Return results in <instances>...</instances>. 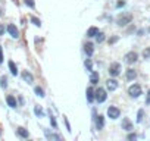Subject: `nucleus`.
I'll return each mask as SVG.
<instances>
[{
	"label": "nucleus",
	"mask_w": 150,
	"mask_h": 141,
	"mask_svg": "<svg viewBox=\"0 0 150 141\" xmlns=\"http://www.w3.org/2000/svg\"><path fill=\"white\" fill-rule=\"evenodd\" d=\"M121 63L118 62H113L110 63V66H109V74H110V77H118V75L121 74Z\"/></svg>",
	"instance_id": "obj_1"
},
{
	"label": "nucleus",
	"mask_w": 150,
	"mask_h": 141,
	"mask_svg": "<svg viewBox=\"0 0 150 141\" xmlns=\"http://www.w3.org/2000/svg\"><path fill=\"white\" fill-rule=\"evenodd\" d=\"M128 94H130L132 99H137V97L141 94V87H140L138 84H132V85L128 88Z\"/></svg>",
	"instance_id": "obj_2"
},
{
	"label": "nucleus",
	"mask_w": 150,
	"mask_h": 141,
	"mask_svg": "<svg viewBox=\"0 0 150 141\" xmlns=\"http://www.w3.org/2000/svg\"><path fill=\"white\" fill-rule=\"evenodd\" d=\"M106 99H108V94H106L105 88H97L96 90V101H97V103H105Z\"/></svg>",
	"instance_id": "obj_3"
},
{
	"label": "nucleus",
	"mask_w": 150,
	"mask_h": 141,
	"mask_svg": "<svg viewBox=\"0 0 150 141\" xmlns=\"http://www.w3.org/2000/svg\"><path fill=\"white\" fill-rule=\"evenodd\" d=\"M119 115H121V110L116 107V106H110V107L108 109V116H109L110 119L119 118Z\"/></svg>",
	"instance_id": "obj_4"
},
{
	"label": "nucleus",
	"mask_w": 150,
	"mask_h": 141,
	"mask_svg": "<svg viewBox=\"0 0 150 141\" xmlns=\"http://www.w3.org/2000/svg\"><path fill=\"white\" fill-rule=\"evenodd\" d=\"M6 31L9 32V35H10L12 38H18L19 37V31H18V28H16L13 24H9V25L6 26Z\"/></svg>",
	"instance_id": "obj_5"
},
{
	"label": "nucleus",
	"mask_w": 150,
	"mask_h": 141,
	"mask_svg": "<svg viewBox=\"0 0 150 141\" xmlns=\"http://www.w3.org/2000/svg\"><path fill=\"white\" fill-rule=\"evenodd\" d=\"M131 18H132L131 15H128V13H124L122 16H119V18H118L116 22H118V25H119V26H124V25H127V24L131 21Z\"/></svg>",
	"instance_id": "obj_6"
},
{
	"label": "nucleus",
	"mask_w": 150,
	"mask_h": 141,
	"mask_svg": "<svg viewBox=\"0 0 150 141\" xmlns=\"http://www.w3.org/2000/svg\"><path fill=\"white\" fill-rule=\"evenodd\" d=\"M94 122H96V128H97L99 131L103 129V126H105V116L96 115V116H94Z\"/></svg>",
	"instance_id": "obj_7"
},
{
	"label": "nucleus",
	"mask_w": 150,
	"mask_h": 141,
	"mask_svg": "<svg viewBox=\"0 0 150 141\" xmlns=\"http://www.w3.org/2000/svg\"><path fill=\"white\" fill-rule=\"evenodd\" d=\"M137 57H138V55L135 52H130L125 55V62L127 63H135L137 62Z\"/></svg>",
	"instance_id": "obj_8"
},
{
	"label": "nucleus",
	"mask_w": 150,
	"mask_h": 141,
	"mask_svg": "<svg viewBox=\"0 0 150 141\" xmlns=\"http://www.w3.org/2000/svg\"><path fill=\"white\" fill-rule=\"evenodd\" d=\"M22 79L25 82H28V84H33L34 82V77L30 70H22Z\"/></svg>",
	"instance_id": "obj_9"
},
{
	"label": "nucleus",
	"mask_w": 150,
	"mask_h": 141,
	"mask_svg": "<svg viewBox=\"0 0 150 141\" xmlns=\"http://www.w3.org/2000/svg\"><path fill=\"white\" fill-rule=\"evenodd\" d=\"M93 100H96V91L93 90V87H88L87 88V101L93 103Z\"/></svg>",
	"instance_id": "obj_10"
},
{
	"label": "nucleus",
	"mask_w": 150,
	"mask_h": 141,
	"mask_svg": "<svg viewBox=\"0 0 150 141\" xmlns=\"http://www.w3.org/2000/svg\"><path fill=\"white\" fill-rule=\"evenodd\" d=\"M84 52H85V55L88 56V57H91V56H93V53H94L93 43H85V44H84Z\"/></svg>",
	"instance_id": "obj_11"
},
{
	"label": "nucleus",
	"mask_w": 150,
	"mask_h": 141,
	"mask_svg": "<svg viewBox=\"0 0 150 141\" xmlns=\"http://www.w3.org/2000/svg\"><path fill=\"white\" fill-rule=\"evenodd\" d=\"M106 87H108L109 91H115L118 88V81L116 79H108L106 81Z\"/></svg>",
	"instance_id": "obj_12"
},
{
	"label": "nucleus",
	"mask_w": 150,
	"mask_h": 141,
	"mask_svg": "<svg viewBox=\"0 0 150 141\" xmlns=\"http://www.w3.org/2000/svg\"><path fill=\"white\" fill-rule=\"evenodd\" d=\"M6 103H8V106H10L12 109H15L16 106H18V101H16V99L12 94H9V96H6Z\"/></svg>",
	"instance_id": "obj_13"
},
{
	"label": "nucleus",
	"mask_w": 150,
	"mask_h": 141,
	"mask_svg": "<svg viewBox=\"0 0 150 141\" xmlns=\"http://www.w3.org/2000/svg\"><path fill=\"white\" fill-rule=\"evenodd\" d=\"M122 129H125V131H128V132H131L134 128H132V123L130 122V119H127L125 118L124 121H122Z\"/></svg>",
	"instance_id": "obj_14"
},
{
	"label": "nucleus",
	"mask_w": 150,
	"mask_h": 141,
	"mask_svg": "<svg viewBox=\"0 0 150 141\" xmlns=\"http://www.w3.org/2000/svg\"><path fill=\"white\" fill-rule=\"evenodd\" d=\"M125 77H127V81H134L137 78V72H135V69H128Z\"/></svg>",
	"instance_id": "obj_15"
},
{
	"label": "nucleus",
	"mask_w": 150,
	"mask_h": 141,
	"mask_svg": "<svg viewBox=\"0 0 150 141\" xmlns=\"http://www.w3.org/2000/svg\"><path fill=\"white\" fill-rule=\"evenodd\" d=\"M34 113H35V116L37 118H44V112H43V107L41 106H34Z\"/></svg>",
	"instance_id": "obj_16"
},
{
	"label": "nucleus",
	"mask_w": 150,
	"mask_h": 141,
	"mask_svg": "<svg viewBox=\"0 0 150 141\" xmlns=\"http://www.w3.org/2000/svg\"><path fill=\"white\" fill-rule=\"evenodd\" d=\"M16 134H18L19 137H22V138H28V137H30V132H28L25 128H18V129H16Z\"/></svg>",
	"instance_id": "obj_17"
},
{
	"label": "nucleus",
	"mask_w": 150,
	"mask_h": 141,
	"mask_svg": "<svg viewBox=\"0 0 150 141\" xmlns=\"http://www.w3.org/2000/svg\"><path fill=\"white\" fill-rule=\"evenodd\" d=\"M97 34H99V30L96 28V26H91L90 30L87 31V37H88V38H93V37H96Z\"/></svg>",
	"instance_id": "obj_18"
},
{
	"label": "nucleus",
	"mask_w": 150,
	"mask_h": 141,
	"mask_svg": "<svg viewBox=\"0 0 150 141\" xmlns=\"http://www.w3.org/2000/svg\"><path fill=\"white\" fill-rule=\"evenodd\" d=\"M9 69H10V72H12V75H18V68H16V65H15V62H12V60H9Z\"/></svg>",
	"instance_id": "obj_19"
},
{
	"label": "nucleus",
	"mask_w": 150,
	"mask_h": 141,
	"mask_svg": "<svg viewBox=\"0 0 150 141\" xmlns=\"http://www.w3.org/2000/svg\"><path fill=\"white\" fill-rule=\"evenodd\" d=\"M90 81L93 82V84H97V82H99V74L96 72V70H91V74H90Z\"/></svg>",
	"instance_id": "obj_20"
},
{
	"label": "nucleus",
	"mask_w": 150,
	"mask_h": 141,
	"mask_svg": "<svg viewBox=\"0 0 150 141\" xmlns=\"http://www.w3.org/2000/svg\"><path fill=\"white\" fill-rule=\"evenodd\" d=\"M44 134H46V137L49 138V140H60L59 135H56V134H50L49 131H44Z\"/></svg>",
	"instance_id": "obj_21"
},
{
	"label": "nucleus",
	"mask_w": 150,
	"mask_h": 141,
	"mask_svg": "<svg viewBox=\"0 0 150 141\" xmlns=\"http://www.w3.org/2000/svg\"><path fill=\"white\" fill-rule=\"evenodd\" d=\"M34 91H35V94H37L38 97H44V91H43L41 87H35V88H34Z\"/></svg>",
	"instance_id": "obj_22"
},
{
	"label": "nucleus",
	"mask_w": 150,
	"mask_h": 141,
	"mask_svg": "<svg viewBox=\"0 0 150 141\" xmlns=\"http://www.w3.org/2000/svg\"><path fill=\"white\" fill-rule=\"evenodd\" d=\"M31 22H33L35 26H41V21H40L38 18H35V16H31Z\"/></svg>",
	"instance_id": "obj_23"
},
{
	"label": "nucleus",
	"mask_w": 150,
	"mask_h": 141,
	"mask_svg": "<svg viewBox=\"0 0 150 141\" xmlns=\"http://www.w3.org/2000/svg\"><path fill=\"white\" fill-rule=\"evenodd\" d=\"M143 57H144V59H147V60L150 59V47L144 48V52H143Z\"/></svg>",
	"instance_id": "obj_24"
},
{
	"label": "nucleus",
	"mask_w": 150,
	"mask_h": 141,
	"mask_svg": "<svg viewBox=\"0 0 150 141\" xmlns=\"http://www.w3.org/2000/svg\"><path fill=\"white\" fill-rule=\"evenodd\" d=\"M143 116H144V112H143V110H138V113H137V122H143V119H144V118H143Z\"/></svg>",
	"instance_id": "obj_25"
},
{
	"label": "nucleus",
	"mask_w": 150,
	"mask_h": 141,
	"mask_svg": "<svg viewBox=\"0 0 150 141\" xmlns=\"http://www.w3.org/2000/svg\"><path fill=\"white\" fill-rule=\"evenodd\" d=\"M84 65H85L87 70H90V72H91V70H93V66H91V60H90V59H87L85 62H84Z\"/></svg>",
	"instance_id": "obj_26"
},
{
	"label": "nucleus",
	"mask_w": 150,
	"mask_h": 141,
	"mask_svg": "<svg viewBox=\"0 0 150 141\" xmlns=\"http://www.w3.org/2000/svg\"><path fill=\"white\" fill-rule=\"evenodd\" d=\"M50 123H52V126L55 128V129L57 128V122H56V119H55V116H53V115H50Z\"/></svg>",
	"instance_id": "obj_27"
},
{
	"label": "nucleus",
	"mask_w": 150,
	"mask_h": 141,
	"mask_svg": "<svg viewBox=\"0 0 150 141\" xmlns=\"http://www.w3.org/2000/svg\"><path fill=\"white\" fill-rule=\"evenodd\" d=\"M96 40H97V43H101V41L105 40V34H103V32H99L97 35H96Z\"/></svg>",
	"instance_id": "obj_28"
},
{
	"label": "nucleus",
	"mask_w": 150,
	"mask_h": 141,
	"mask_svg": "<svg viewBox=\"0 0 150 141\" xmlns=\"http://www.w3.org/2000/svg\"><path fill=\"white\" fill-rule=\"evenodd\" d=\"M24 2H25V4H26V6H30L31 9H34V6H35L34 0H24Z\"/></svg>",
	"instance_id": "obj_29"
},
{
	"label": "nucleus",
	"mask_w": 150,
	"mask_h": 141,
	"mask_svg": "<svg viewBox=\"0 0 150 141\" xmlns=\"http://www.w3.org/2000/svg\"><path fill=\"white\" fill-rule=\"evenodd\" d=\"M0 81H2V87H3V88H6V87H8V79H6V78H2Z\"/></svg>",
	"instance_id": "obj_30"
},
{
	"label": "nucleus",
	"mask_w": 150,
	"mask_h": 141,
	"mask_svg": "<svg viewBox=\"0 0 150 141\" xmlns=\"http://www.w3.org/2000/svg\"><path fill=\"white\" fill-rule=\"evenodd\" d=\"M146 104H147V106H150V90H149V93H147V99H146Z\"/></svg>",
	"instance_id": "obj_31"
},
{
	"label": "nucleus",
	"mask_w": 150,
	"mask_h": 141,
	"mask_svg": "<svg viewBox=\"0 0 150 141\" xmlns=\"http://www.w3.org/2000/svg\"><path fill=\"white\" fill-rule=\"evenodd\" d=\"M135 138H137L135 134H130V135H128V140H135Z\"/></svg>",
	"instance_id": "obj_32"
},
{
	"label": "nucleus",
	"mask_w": 150,
	"mask_h": 141,
	"mask_svg": "<svg viewBox=\"0 0 150 141\" xmlns=\"http://www.w3.org/2000/svg\"><path fill=\"white\" fill-rule=\"evenodd\" d=\"M3 34H4V25L0 24V35H3Z\"/></svg>",
	"instance_id": "obj_33"
},
{
	"label": "nucleus",
	"mask_w": 150,
	"mask_h": 141,
	"mask_svg": "<svg viewBox=\"0 0 150 141\" xmlns=\"http://www.w3.org/2000/svg\"><path fill=\"white\" fill-rule=\"evenodd\" d=\"M65 123H66V128H68V131L71 132V125H69V122H68V119L65 118Z\"/></svg>",
	"instance_id": "obj_34"
},
{
	"label": "nucleus",
	"mask_w": 150,
	"mask_h": 141,
	"mask_svg": "<svg viewBox=\"0 0 150 141\" xmlns=\"http://www.w3.org/2000/svg\"><path fill=\"white\" fill-rule=\"evenodd\" d=\"M122 6H125V2H118L116 8H122Z\"/></svg>",
	"instance_id": "obj_35"
},
{
	"label": "nucleus",
	"mask_w": 150,
	"mask_h": 141,
	"mask_svg": "<svg viewBox=\"0 0 150 141\" xmlns=\"http://www.w3.org/2000/svg\"><path fill=\"white\" fill-rule=\"evenodd\" d=\"M0 63H3V52H2V47H0Z\"/></svg>",
	"instance_id": "obj_36"
},
{
	"label": "nucleus",
	"mask_w": 150,
	"mask_h": 141,
	"mask_svg": "<svg viewBox=\"0 0 150 141\" xmlns=\"http://www.w3.org/2000/svg\"><path fill=\"white\" fill-rule=\"evenodd\" d=\"M116 40H118L116 37H112V38H110V40H109V43H110V44H112V43H115V41H116Z\"/></svg>",
	"instance_id": "obj_37"
},
{
	"label": "nucleus",
	"mask_w": 150,
	"mask_h": 141,
	"mask_svg": "<svg viewBox=\"0 0 150 141\" xmlns=\"http://www.w3.org/2000/svg\"><path fill=\"white\" fill-rule=\"evenodd\" d=\"M149 32H150V28H149Z\"/></svg>",
	"instance_id": "obj_38"
}]
</instances>
